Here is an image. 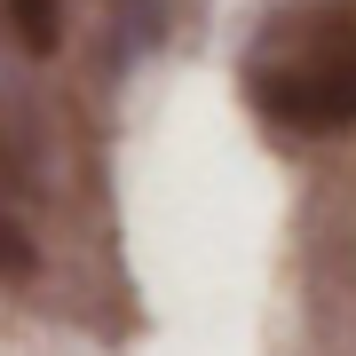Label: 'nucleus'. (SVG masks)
<instances>
[{"instance_id":"nucleus-1","label":"nucleus","mask_w":356,"mask_h":356,"mask_svg":"<svg viewBox=\"0 0 356 356\" xmlns=\"http://www.w3.org/2000/svg\"><path fill=\"white\" fill-rule=\"evenodd\" d=\"M245 95L285 135L356 127V0H293L245 48Z\"/></svg>"},{"instance_id":"nucleus-2","label":"nucleus","mask_w":356,"mask_h":356,"mask_svg":"<svg viewBox=\"0 0 356 356\" xmlns=\"http://www.w3.org/2000/svg\"><path fill=\"white\" fill-rule=\"evenodd\" d=\"M8 8V32L24 40V56H56L64 40V0H0Z\"/></svg>"},{"instance_id":"nucleus-3","label":"nucleus","mask_w":356,"mask_h":356,"mask_svg":"<svg viewBox=\"0 0 356 356\" xmlns=\"http://www.w3.org/2000/svg\"><path fill=\"white\" fill-rule=\"evenodd\" d=\"M32 269H40V245L24 238V222H16V214H0V277H16V285H24Z\"/></svg>"},{"instance_id":"nucleus-4","label":"nucleus","mask_w":356,"mask_h":356,"mask_svg":"<svg viewBox=\"0 0 356 356\" xmlns=\"http://www.w3.org/2000/svg\"><path fill=\"white\" fill-rule=\"evenodd\" d=\"M0 166H8V143H0Z\"/></svg>"}]
</instances>
